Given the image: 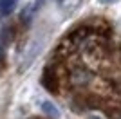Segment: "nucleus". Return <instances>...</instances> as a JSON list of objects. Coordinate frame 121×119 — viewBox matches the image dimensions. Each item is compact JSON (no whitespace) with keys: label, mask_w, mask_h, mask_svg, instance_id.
Here are the masks:
<instances>
[{"label":"nucleus","mask_w":121,"mask_h":119,"mask_svg":"<svg viewBox=\"0 0 121 119\" xmlns=\"http://www.w3.org/2000/svg\"><path fill=\"white\" fill-rule=\"evenodd\" d=\"M96 78H98L96 70L91 69L81 58H72L61 69V83H65V87L72 92L91 90Z\"/></svg>","instance_id":"obj_1"},{"label":"nucleus","mask_w":121,"mask_h":119,"mask_svg":"<svg viewBox=\"0 0 121 119\" xmlns=\"http://www.w3.org/2000/svg\"><path fill=\"white\" fill-rule=\"evenodd\" d=\"M42 85H43V89L51 94H60L61 92V70L56 67L54 63H47L43 67V72H42V78H40Z\"/></svg>","instance_id":"obj_2"},{"label":"nucleus","mask_w":121,"mask_h":119,"mask_svg":"<svg viewBox=\"0 0 121 119\" xmlns=\"http://www.w3.org/2000/svg\"><path fill=\"white\" fill-rule=\"evenodd\" d=\"M40 47H42V40H40V38L33 40V43H31V51H27V54H25V58H24V63H22V67H20L22 70H24L27 65L33 63V60H35L36 54L40 52Z\"/></svg>","instance_id":"obj_3"},{"label":"nucleus","mask_w":121,"mask_h":119,"mask_svg":"<svg viewBox=\"0 0 121 119\" xmlns=\"http://www.w3.org/2000/svg\"><path fill=\"white\" fill-rule=\"evenodd\" d=\"M42 112H43V114H45L49 119H58V117H60L58 108H56V106L51 103V101H43V103H42Z\"/></svg>","instance_id":"obj_4"},{"label":"nucleus","mask_w":121,"mask_h":119,"mask_svg":"<svg viewBox=\"0 0 121 119\" xmlns=\"http://www.w3.org/2000/svg\"><path fill=\"white\" fill-rule=\"evenodd\" d=\"M15 4H16V0H0V15L2 16L11 15L13 9H15Z\"/></svg>","instance_id":"obj_5"},{"label":"nucleus","mask_w":121,"mask_h":119,"mask_svg":"<svg viewBox=\"0 0 121 119\" xmlns=\"http://www.w3.org/2000/svg\"><path fill=\"white\" fill-rule=\"evenodd\" d=\"M4 60H5V47L0 45V69L4 67Z\"/></svg>","instance_id":"obj_6"},{"label":"nucleus","mask_w":121,"mask_h":119,"mask_svg":"<svg viewBox=\"0 0 121 119\" xmlns=\"http://www.w3.org/2000/svg\"><path fill=\"white\" fill-rule=\"evenodd\" d=\"M101 4H112V2H116V0H99Z\"/></svg>","instance_id":"obj_7"},{"label":"nucleus","mask_w":121,"mask_h":119,"mask_svg":"<svg viewBox=\"0 0 121 119\" xmlns=\"http://www.w3.org/2000/svg\"><path fill=\"white\" fill-rule=\"evenodd\" d=\"M58 2H63V0H58Z\"/></svg>","instance_id":"obj_8"},{"label":"nucleus","mask_w":121,"mask_h":119,"mask_svg":"<svg viewBox=\"0 0 121 119\" xmlns=\"http://www.w3.org/2000/svg\"><path fill=\"white\" fill-rule=\"evenodd\" d=\"M119 119H121V117H119Z\"/></svg>","instance_id":"obj_9"}]
</instances>
